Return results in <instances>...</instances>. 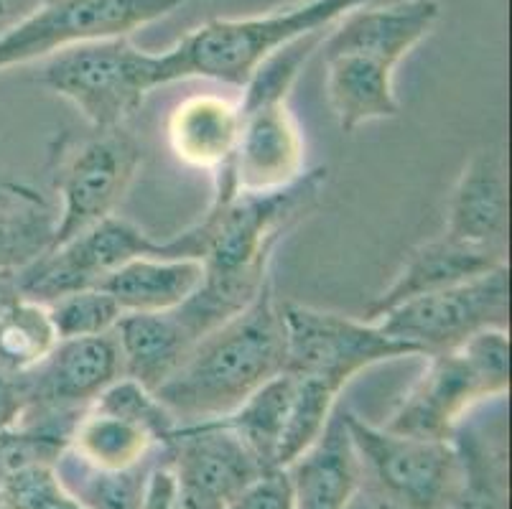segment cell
<instances>
[{
  "instance_id": "3",
  "label": "cell",
  "mask_w": 512,
  "mask_h": 509,
  "mask_svg": "<svg viewBox=\"0 0 512 509\" xmlns=\"http://www.w3.org/2000/svg\"><path fill=\"white\" fill-rule=\"evenodd\" d=\"M327 31L273 54L242 87L237 146L225 171L214 176L212 202L288 189L306 174V140L288 97Z\"/></svg>"
},
{
  "instance_id": "1",
  "label": "cell",
  "mask_w": 512,
  "mask_h": 509,
  "mask_svg": "<svg viewBox=\"0 0 512 509\" xmlns=\"http://www.w3.org/2000/svg\"><path fill=\"white\" fill-rule=\"evenodd\" d=\"M324 184L327 168H314L288 189L209 202L207 212L189 230L161 240L158 258L202 263V286L174 311L194 342L245 311L271 283L273 252L306 214L314 212Z\"/></svg>"
},
{
  "instance_id": "6",
  "label": "cell",
  "mask_w": 512,
  "mask_h": 509,
  "mask_svg": "<svg viewBox=\"0 0 512 509\" xmlns=\"http://www.w3.org/2000/svg\"><path fill=\"white\" fill-rule=\"evenodd\" d=\"M41 84L67 100L90 128H125L161 87V59L138 49L130 36L92 41L49 56Z\"/></svg>"
},
{
  "instance_id": "28",
  "label": "cell",
  "mask_w": 512,
  "mask_h": 509,
  "mask_svg": "<svg viewBox=\"0 0 512 509\" xmlns=\"http://www.w3.org/2000/svg\"><path fill=\"white\" fill-rule=\"evenodd\" d=\"M156 459L128 471H95L64 451L57 459V471L85 509H143L148 474Z\"/></svg>"
},
{
  "instance_id": "12",
  "label": "cell",
  "mask_w": 512,
  "mask_h": 509,
  "mask_svg": "<svg viewBox=\"0 0 512 509\" xmlns=\"http://www.w3.org/2000/svg\"><path fill=\"white\" fill-rule=\"evenodd\" d=\"M158 245L161 240H153L138 224L113 214L72 240L49 247L34 263L16 270L13 278L23 298L46 306L67 293L97 288L130 260L158 255Z\"/></svg>"
},
{
  "instance_id": "13",
  "label": "cell",
  "mask_w": 512,
  "mask_h": 509,
  "mask_svg": "<svg viewBox=\"0 0 512 509\" xmlns=\"http://www.w3.org/2000/svg\"><path fill=\"white\" fill-rule=\"evenodd\" d=\"M118 377H123V364L113 331L59 339L54 352L26 372L29 405L21 420L72 431L79 415Z\"/></svg>"
},
{
  "instance_id": "22",
  "label": "cell",
  "mask_w": 512,
  "mask_h": 509,
  "mask_svg": "<svg viewBox=\"0 0 512 509\" xmlns=\"http://www.w3.org/2000/svg\"><path fill=\"white\" fill-rule=\"evenodd\" d=\"M123 377L156 392L192 352L194 336L174 311L169 314H123L113 329Z\"/></svg>"
},
{
  "instance_id": "21",
  "label": "cell",
  "mask_w": 512,
  "mask_h": 509,
  "mask_svg": "<svg viewBox=\"0 0 512 509\" xmlns=\"http://www.w3.org/2000/svg\"><path fill=\"white\" fill-rule=\"evenodd\" d=\"M202 263L192 258L143 255L107 275L100 286L123 314H169L202 286Z\"/></svg>"
},
{
  "instance_id": "33",
  "label": "cell",
  "mask_w": 512,
  "mask_h": 509,
  "mask_svg": "<svg viewBox=\"0 0 512 509\" xmlns=\"http://www.w3.org/2000/svg\"><path fill=\"white\" fill-rule=\"evenodd\" d=\"M18 296H21V293H18L13 273H0V308L8 306L11 301H16Z\"/></svg>"
},
{
  "instance_id": "8",
  "label": "cell",
  "mask_w": 512,
  "mask_h": 509,
  "mask_svg": "<svg viewBox=\"0 0 512 509\" xmlns=\"http://www.w3.org/2000/svg\"><path fill=\"white\" fill-rule=\"evenodd\" d=\"M347 426L362 482L370 484L375 507L451 509L459 487V456L454 441H426L372 426L347 410Z\"/></svg>"
},
{
  "instance_id": "27",
  "label": "cell",
  "mask_w": 512,
  "mask_h": 509,
  "mask_svg": "<svg viewBox=\"0 0 512 509\" xmlns=\"http://www.w3.org/2000/svg\"><path fill=\"white\" fill-rule=\"evenodd\" d=\"M59 334L44 303L18 296L0 308V367L13 375H26L39 367L54 347Z\"/></svg>"
},
{
  "instance_id": "16",
  "label": "cell",
  "mask_w": 512,
  "mask_h": 509,
  "mask_svg": "<svg viewBox=\"0 0 512 509\" xmlns=\"http://www.w3.org/2000/svg\"><path fill=\"white\" fill-rule=\"evenodd\" d=\"M436 0H383L339 18L321 41V54H365L398 67L436 26Z\"/></svg>"
},
{
  "instance_id": "14",
  "label": "cell",
  "mask_w": 512,
  "mask_h": 509,
  "mask_svg": "<svg viewBox=\"0 0 512 509\" xmlns=\"http://www.w3.org/2000/svg\"><path fill=\"white\" fill-rule=\"evenodd\" d=\"M164 454L181 484L225 504L265 476L250 448L220 420L179 426Z\"/></svg>"
},
{
  "instance_id": "11",
  "label": "cell",
  "mask_w": 512,
  "mask_h": 509,
  "mask_svg": "<svg viewBox=\"0 0 512 509\" xmlns=\"http://www.w3.org/2000/svg\"><path fill=\"white\" fill-rule=\"evenodd\" d=\"M388 336L411 347L416 357L467 344L490 329H510V268L428 293L390 308L375 321Z\"/></svg>"
},
{
  "instance_id": "5",
  "label": "cell",
  "mask_w": 512,
  "mask_h": 509,
  "mask_svg": "<svg viewBox=\"0 0 512 509\" xmlns=\"http://www.w3.org/2000/svg\"><path fill=\"white\" fill-rule=\"evenodd\" d=\"M507 392L510 336L505 329L482 331L462 347L426 357V370L383 428L426 441H451L477 405L505 398Z\"/></svg>"
},
{
  "instance_id": "24",
  "label": "cell",
  "mask_w": 512,
  "mask_h": 509,
  "mask_svg": "<svg viewBox=\"0 0 512 509\" xmlns=\"http://www.w3.org/2000/svg\"><path fill=\"white\" fill-rule=\"evenodd\" d=\"M451 441L459 456V487L451 509H507L505 428L492 436L462 423Z\"/></svg>"
},
{
  "instance_id": "32",
  "label": "cell",
  "mask_w": 512,
  "mask_h": 509,
  "mask_svg": "<svg viewBox=\"0 0 512 509\" xmlns=\"http://www.w3.org/2000/svg\"><path fill=\"white\" fill-rule=\"evenodd\" d=\"M26 405H29L26 375H13L0 367V438L21 423Z\"/></svg>"
},
{
  "instance_id": "20",
  "label": "cell",
  "mask_w": 512,
  "mask_h": 509,
  "mask_svg": "<svg viewBox=\"0 0 512 509\" xmlns=\"http://www.w3.org/2000/svg\"><path fill=\"white\" fill-rule=\"evenodd\" d=\"M327 100L339 130L352 133L375 120L400 115L395 95V67L365 54H324Z\"/></svg>"
},
{
  "instance_id": "25",
  "label": "cell",
  "mask_w": 512,
  "mask_h": 509,
  "mask_svg": "<svg viewBox=\"0 0 512 509\" xmlns=\"http://www.w3.org/2000/svg\"><path fill=\"white\" fill-rule=\"evenodd\" d=\"M57 214L44 196L23 184L0 181V273H16L54 242Z\"/></svg>"
},
{
  "instance_id": "7",
  "label": "cell",
  "mask_w": 512,
  "mask_h": 509,
  "mask_svg": "<svg viewBox=\"0 0 512 509\" xmlns=\"http://www.w3.org/2000/svg\"><path fill=\"white\" fill-rule=\"evenodd\" d=\"M141 163V146L125 128L59 135L51 148V186L59 196L51 247L113 217Z\"/></svg>"
},
{
  "instance_id": "17",
  "label": "cell",
  "mask_w": 512,
  "mask_h": 509,
  "mask_svg": "<svg viewBox=\"0 0 512 509\" xmlns=\"http://www.w3.org/2000/svg\"><path fill=\"white\" fill-rule=\"evenodd\" d=\"M283 474L291 509H349L362 487V469L349 436L347 408H334L321 436Z\"/></svg>"
},
{
  "instance_id": "30",
  "label": "cell",
  "mask_w": 512,
  "mask_h": 509,
  "mask_svg": "<svg viewBox=\"0 0 512 509\" xmlns=\"http://www.w3.org/2000/svg\"><path fill=\"white\" fill-rule=\"evenodd\" d=\"M49 316L54 321L59 339H79V336L110 334L120 321L123 311L118 303L107 296L102 288H85L74 291L57 301L46 303Z\"/></svg>"
},
{
  "instance_id": "15",
  "label": "cell",
  "mask_w": 512,
  "mask_h": 509,
  "mask_svg": "<svg viewBox=\"0 0 512 509\" xmlns=\"http://www.w3.org/2000/svg\"><path fill=\"white\" fill-rule=\"evenodd\" d=\"M444 235L507 258L510 181L502 151L482 148L464 163L446 204Z\"/></svg>"
},
{
  "instance_id": "18",
  "label": "cell",
  "mask_w": 512,
  "mask_h": 509,
  "mask_svg": "<svg viewBox=\"0 0 512 509\" xmlns=\"http://www.w3.org/2000/svg\"><path fill=\"white\" fill-rule=\"evenodd\" d=\"M505 265V255L464 245V242H456L446 235L426 240L408 252L406 263L390 280V286L367 306L365 319L377 321L400 303L459 286V283H467V280L505 268Z\"/></svg>"
},
{
  "instance_id": "23",
  "label": "cell",
  "mask_w": 512,
  "mask_h": 509,
  "mask_svg": "<svg viewBox=\"0 0 512 509\" xmlns=\"http://www.w3.org/2000/svg\"><path fill=\"white\" fill-rule=\"evenodd\" d=\"M161 448L148 426L115 410L90 405L69 433L67 454L95 471H128L156 459Z\"/></svg>"
},
{
  "instance_id": "10",
  "label": "cell",
  "mask_w": 512,
  "mask_h": 509,
  "mask_svg": "<svg viewBox=\"0 0 512 509\" xmlns=\"http://www.w3.org/2000/svg\"><path fill=\"white\" fill-rule=\"evenodd\" d=\"M192 0H39L0 34V72L39 62L79 44L125 39Z\"/></svg>"
},
{
  "instance_id": "2",
  "label": "cell",
  "mask_w": 512,
  "mask_h": 509,
  "mask_svg": "<svg viewBox=\"0 0 512 509\" xmlns=\"http://www.w3.org/2000/svg\"><path fill=\"white\" fill-rule=\"evenodd\" d=\"M286 367V331L273 280L253 303L209 331L156 390L179 426L220 420Z\"/></svg>"
},
{
  "instance_id": "29",
  "label": "cell",
  "mask_w": 512,
  "mask_h": 509,
  "mask_svg": "<svg viewBox=\"0 0 512 509\" xmlns=\"http://www.w3.org/2000/svg\"><path fill=\"white\" fill-rule=\"evenodd\" d=\"M0 509H85L54 461H18L0 469Z\"/></svg>"
},
{
  "instance_id": "35",
  "label": "cell",
  "mask_w": 512,
  "mask_h": 509,
  "mask_svg": "<svg viewBox=\"0 0 512 509\" xmlns=\"http://www.w3.org/2000/svg\"><path fill=\"white\" fill-rule=\"evenodd\" d=\"M377 509H383V507H377Z\"/></svg>"
},
{
  "instance_id": "26",
  "label": "cell",
  "mask_w": 512,
  "mask_h": 509,
  "mask_svg": "<svg viewBox=\"0 0 512 509\" xmlns=\"http://www.w3.org/2000/svg\"><path fill=\"white\" fill-rule=\"evenodd\" d=\"M291 403L293 377L288 372H281L263 387H258L240 408L220 418L222 426L235 431L237 438L250 448V454L263 466L265 474L278 471V448H281L283 433H286Z\"/></svg>"
},
{
  "instance_id": "9",
  "label": "cell",
  "mask_w": 512,
  "mask_h": 509,
  "mask_svg": "<svg viewBox=\"0 0 512 509\" xmlns=\"http://www.w3.org/2000/svg\"><path fill=\"white\" fill-rule=\"evenodd\" d=\"M286 331V367L293 377L314 380L342 395L360 372L400 357H416L411 347L385 334L375 321L281 301Z\"/></svg>"
},
{
  "instance_id": "4",
  "label": "cell",
  "mask_w": 512,
  "mask_h": 509,
  "mask_svg": "<svg viewBox=\"0 0 512 509\" xmlns=\"http://www.w3.org/2000/svg\"><path fill=\"white\" fill-rule=\"evenodd\" d=\"M383 0H301L296 6L248 18H214L161 51V87L209 79L245 87L273 54L304 36L327 31L355 8Z\"/></svg>"
},
{
  "instance_id": "34",
  "label": "cell",
  "mask_w": 512,
  "mask_h": 509,
  "mask_svg": "<svg viewBox=\"0 0 512 509\" xmlns=\"http://www.w3.org/2000/svg\"><path fill=\"white\" fill-rule=\"evenodd\" d=\"M3 11H6V0H0V16H3Z\"/></svg>"
},
{
  "instance_id": "19",
  "label": "cell",
  "mask_w": 512,
  "mask_h": 509,
  "mask_svg": "<svg viewBox=\"0 0 512 509\" xmlns=\"http://www.w3.org/2000/svg\"><path fill=\"white\" fill-rule=\"evenodd\" d=\"M240 133V102L222 95H192L166 118L169 148L184 166L217 176L230 163Z\"/></svg>"
},
{
  "instance_id": "31",
  "label": "cell",
  "mask_w": 512,
  "mask_h": 509,
  "mask_svg": "<svg viewBox=\"0 0 512 509\" xmlns=\"http://www.w3.org/2000/svg\"><path fill=\"white\" fill-rule=\"evenodd\" d=\"M227 509H291V494L283 471L265 474L263 479L248 487L240 497L232 499Z\"/></svg>"
}]
</instances>
